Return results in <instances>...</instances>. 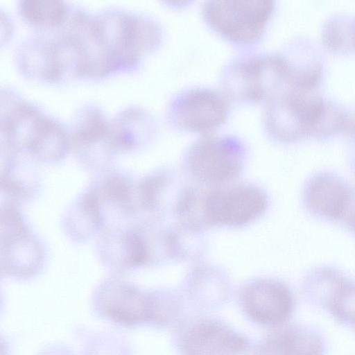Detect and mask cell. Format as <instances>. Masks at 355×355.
Returning a JSON list of instances; mask_svg holds the SVG:
<instances>
[{
    "label": "cell",
    "mask_w": 355,
    "mask_h": 355,
    "mask_svg": "<svg viewBox=\"0 0 355 355\" xmlns=\"http://www.w3.org/2000/svg\"><path fill=\"white\" fill-rule=\"evenodd\" d=\"M224 94L242 102H266L290 84V69L283 53L243 58L223 72Z\"/></svg>",
    "instance_id": "obj_1"
},
{
    "label": "cell",
    "mask_w": 355,
    "mask_h": 355,
    "mask_svg": "<svg viewBox=\"0 0 355 355\" xmlns=\"http://www.w3.org/2000/svg\"><path fill=\"white\" fill-rule=\"evenodd\" d=\"M273 1H210L202 7L209 26L231 43L250 45L263 35L275 10Z\"/></svg>",
    "instance_id": "obj_2"
},
{
    "label": "cell",
    "mask_w": 355,
    "mask_h": 355,
    "mask_svg": "<svg viewBox=\"0 0 355 355\" xmlns=\"http://www.w3.org/2000/svg\"><path fill=\"white\" fill-rule=\"evenodd\" d=\"M318 106L315 92L288 88L266 102V130L271 138L281 143L311 139Z\"/></svg>",
    "instance_id": "obj_3"
},
{
    "label": "cell",
    "mask_w": 355,
    "mask_h": 355,
    "mask_svg": "<svg viewBox=\"0 0 355 355\" xmlns=\"http://www.w3.org/2000/svg\"><path fill=\"white\" fill-rule=\"evenodd\" d=\"M245 150L230 136H206L188 150L186 162L191 173L202 182L221 184L234 179L241 171Z\"/></svg>",
    "instance_id": "obj_4"
},
{
    "label": "cell",
    "mask_w": 355,
    "mask_h": 355,
    "mask_svg": "<svg viewBox=\"0 0 355 355\" xmlns=\"http://www.w3.org/2000/svg\"><path fill=\"white\" fill-rule=\"evenodd\" d=\"M228 113L229 104L224 94L195 88L181 92L172 100L168 118L177 129L207 133L220 126Z\"/></svg>",
    "instance_id": "obj_5"
},
{
    "label": "cell",
    "mask_w": 355,
    "mask_h": 355,
    "mask_svg": "<svg viewBox=\"0 0 355 355\" xmlns=\"http://www.w3.org/2000/svg\"><path fill=\"white\" fill-rule=\"evenodd\" d=\"M267 205L266 196L255 186H227L210 192L205 198L203 218L213 224L241 225L261 215Z\"/></svg>",
    "instance_id": "obj_6"
},
{
    "label": "cell",
    "mask_w": 355,
    "mask_h": 355,
    "mask_svg": "<svg viewBox=\"0 0 355 355\" xmlns=\"http://www.w3.org/2000/svg\"><path fill=\"white\" fill-rule=\"evenodd\" d=\"M303 202L308 211L318 218L344 221L354 207L355 194L338 175L321 171L306 181Z\"/></svg>",
    "instance_id": "obj_7"
},
{
    "label": "cell",
    "mask_w": 355,
    "mask_h": 355,
    "mask_svg": "<svg viewBox=\"0 0 355 355\" xmlns=\"http://www.w3.org/2000/svg\"><path fill=\"white\" fill-rule=\"evenodd\" d=\"M241 304L247 315L263 324L284 322L291 315L293 300L288 288L272 279L248 284L241 292Z\"/></svg>",
    "instance_id": "obj_8"
},
{
    "label": "cell",
    "mask_w": 355,
    "mask_h": 355,
    "mask_svg": "<svg viewBox=\"0 0 355 355\" xmlns=\"http://www.w3.org/2000/svg\"><path fill=\"white\" fill-rule=\"evenodd\" d=\"M97 300L103 313L119 324L134 325L153 318V297L123 282H106Z\"/></svg>",
    "instance_id": "obj_9"
},
{
    "label": "cell",
    "mask_w": 355,
    "mask_h": 355,
    "mask_svg": "<svg viewBox=\"0 0 355 355\" xmlns=\"http://www.w3.org/2000/svg\"><path fill=\"white\" fill-rule=\"evenodd\" d=\"M246 339L230 327L214 320L198 322L186 332L181 341L185 355H243Z\"/></svg>",
    "instance_id": "obj_10"
},
{
    "label": "cell",
    "mask_w": 355,
    "mask_h": 355,
    "mask_svg": "<svg viewBox=\"0 0 355 355\" xmlns=\"http://www.w3.org/2000/svg\"><path fill=\"white\" fill-rule=\"evenodd\" d=\"M71 140L78 153L87 161L106 160L116 149L112 123L94 107L85 108L77 116Z\"/></svg>",
    "instance_id": "obj_11"
},
{
    "label": "cell",
    "mask_w": 355,
    "mask_h": 355,
    "mask_svg": "<svg viewBox=\"0 0 355 355\" xmlns=\"http://www.w3.org/2000/svg\"><path fill=\"white\" fill-rule=\"evenodd\" d=\"M291 74V86L302 91H317L324 76L325 64L320 49L309 38L295 39L285 53Z\"/></svg>",
    "instance_id": "obj_12"
},
{
    "label": "cell",
    "mask_w": 355,
    "mask_h": 355,
    "mask_svg": "<svg viewBox=\"0 0 355 355\" xmlns=\"http://www.w3.org/2000/svg\"><path fill=\"white\" fill-rule=\"evenodd\" d=\"M5 264L6 271L16 276L32 275L40 267L42 251L40 243L27 232L23 222L6 224Z\"/></svg>",
    "instance_id": "obj_13"
},
{
    "label": "cell",
    "mask_w": 355,
    "mask_h": 355,
    "mask_svg": "<svg viewBox=\"0 0 355 355\" xmlns=\"http://www.w3.org/2000/svg\"><path fill=\"white\" fill-rule=\"evenodd\" d=\"M259 351L261 355H322L323 344L320 336L308 328L286 326L270 333Z\"/></svg>",
    "instance_id": "obj_14"
},
{
    "label": "cell",
    "mask_w": 355,
    "mask_h": 355,
    "mask_svg": "<svg viewBox=\"0 0 355 355\" xmlns=\"http://www.w3.org/2000/svg\"><path fill=\"white\" fill-rule=\"evenodd\" d=\"M324 47L336 55L355 52V17L345 13L332 15L324 22L321 32Z\"/></svg>",
    "instance_id": "obj_15"
},
{
    "label": "cell",
    "mask_w": 355,
    "mask_h": 355,
    "mask_svg": "<svg viewBox=\"0 0 355 355\" xmlns=\"http://www.w3.org/2000/svg\"><path fill=\"white\" fill-rule=\"evenodd\" d=\"M112 128L116 148L128 149L149 136L154 130V125L145 112L132 109L121 113L112 124Z\"/></svg>",
    "instance_id": "obj_16"
},
{
    "label": "cell",
    "mask_w": 355,
    "mask_h": 355,
    "mask_svg": "<svg viewBox=\"0 0 355 355\" xmlns=\"http://www.w3.org/2000/svg\"><path fill=\"white\" fill-rule=\"evenodd\" d=\"M68 11L60 1H24L19 5L21 16L26 22L46 28L62 27L69 15Z\"/></svg>",
    "instance_id": "obj_17"
},
{
    "label": "cell",
    "mask_w": 355,
    "mask_h": 355,
    "mask_svg": "<svg viewBox=\"0 0 355 355\" xmlns=\"http://www.w3.org/2000/svg\"><path fill=\"white\" fill-rule=\"evenodd\" d=\"M327 307L340 321L355 326V282L345 277Z\"/></svg>",
    "instance_id": "obj_18"
},
{
    "label": "cell",
    "mask_w": 355,
    "mask_h": 355,
    "mask_svg": "<svg viewBox=\"0 0 355 355\" xmlns=\"http://www.w3.org/2000/svg\"><path fill=\"white\" fill-rule=\"evenodd\" d=\"M342 133L345 135L349 142H355V111L347 110Z\"/></svg>",
    "instance_id": "obj_19"
},
{
    "label": "cell",
    "mask_w": 355,
    "mask_h": 355,
    "mask_svg": "<svg viewBox=\"0 0 355 355\" xmlns=\"http://www.w3.org/2000/svg\"><path fill=\"white\" fill-rule=\"evenodd\" d=\"M349 226V229L355 234V207L354 205L351 211L348 214L346 219L344 220Z\"/></svg>",
    "instance_id": "obj_20"
},
{
    "label": "cell",
    "mask_w": 355,
    "mask_h": 355,
    "mask_svg": "<svg viewBox=\"0 0 355 355\" xmlns=\"http://www.w3.org/2000/svg\"><path fill=\"white\" fill-rule=\"evenodd\" d=\"M352 164L355 169V144L350 145Z\"/></svg>",
    "instance_id": "obj_21"
}]
</instances>
